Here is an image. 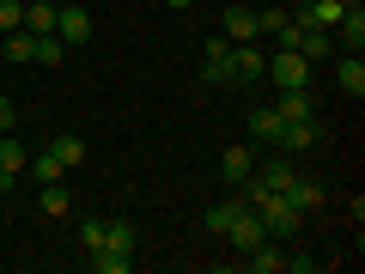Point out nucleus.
Segmentation results:
<instances>
[{
	"label": "nucleus",
	"instance_id": "obj_1",
	"mask_svg": "<svg viewBox=\"0 0 365 274\" xmlns=\"http://www.w3.org/2000/svg\"><path fill=\"white\" fill-rule=\"evenodd\" d=\"M134 244H140L134 225H128V220H110V225H104V244L91 250V268H98V274H128V268H134Z\"/></svg>",
	"mask_w": 365,
	"mask_h": 274
},
{
	"label": "nucleus",
	"instance_id": "obj_2",
	"mask_svg": "<svg viewBox=\"0 0 365 274\" xmlns=\"http://www.w3.org/2000/svg\"><path fill=\"white\" fill-rule=\"evenodd\" d=\"M262 79H274L280 91H311V61L299 49H280V55H268V73Z\"/></svg>",
	"mask_w": 365,
	"mask_h": 274
},
{
	"label": "nucleus",
	"instance_id": "obj_3",
	"mask_svg": "<svg viewBox=\"0 0 365 274\" xmlns=\"http://www.w3.org/2000/svg\"><path fill=\"white\" fill-rule=\"evenodd\" d=\"M292 49H299L304 61H323V55H335V31H323V25H304V19H292Z\"/></svg>",
	"mask_w": 365,
	"mask_h": 274
},
{
	"label": "nucleus",
	"instance_id": "obj_4",
	"mask_svg": "<svg viewBox=\"0 0 365 274\" xmlns=\"http://www.w3.org/2000/svg\"><path fill=\"white\" fill-rule=\"evenodd\" d=\"M201 79H207V86H237L232 79V43L225 37H207V49H201Z\"/></svg>",
	"mask_w": 365,
	"mask_h": 274
},
{
	"label": "nucleus",
	"instance_id": "obj_5",
	"mask_svg": "<svg viewBox=\"0 0 365 274\" xmlns=\"http://www.w3.org/2000/svg\"><path fill=\"white\" fill-rule=\"evenodd\" d=\"M225 238H232V250H256L262 238H268V225H262V213L244 201V208L232 213V225H225Z\"/></svg>",
	"mask_w": 365,
	"mask_h": 274
},
{
	"label": "nucleus",
	"instance_id": "obj_6",
	"mask_svg": "<svg viewBox=\"0 0 365 274\" xmlns=\"http://www.w3.org/2000/svg\"><path fill=\"white\" fill-rule=\"evenodd\" d=\"M262 73H268V55H262L256 43H232V79L237 86H256Z\"/></svg>",
	"mask_w": 365,
	"mask_h": 274
},
{
	"label": "nucleus",
	"instance_id": "obj_7",
	"mask_svg": "<svg viewBox=\"0 0 365 274\" xmlns=\"http://www.w3.org/2000/svg\"><path fill=\"white\" fill-rule=\"evenodd\" d=\"M220 37H225V43H256V37H262V25H256V6H225V19H220Z\"/></svg>",
	"mask_w": 365,
	"mask_h": 274
},
{
	"label": "nucleus",
	"instance_id": "obj_8",
	"mask_svg": "<svg viewBox=\"0 0 365 274\" xmlns=\"http://www.w3.org/2000/svg\"><path fill=\"white\" fill-rule=\"evenodd\" d=\"M274 146H280L287 158L311 153V146H317V122H311V116H292V122H280V141H274Z\"/></svg>",
	"mask_w": 365,
	"mask_h": 274
},
{
	"label": "nucleus",
	"instance_id": "obj_9",
	"mask_svg": "<svg viewBox=\"0 0 365 274\" xmlns=\"http://www.w3.org/2000/svg\"><path fill=\"white\" fill-rule=\"evenodd\" d=\"M55 37H61L67 49L91 43V13H86V6H61V13H55Z\"/></svg>",
	"mask_w": 365,
	"mask_h": 274
},
{
	"label": "nucleus",
	"instance_id": "obj_10",
	"mask_svg": "<svg viewBox=\"0 0 365 274\" xmlns=\"http://www.w3.org/2000/svg\"><path fill=\"white\" fill-rule=\"evenodd\" d=\"M280 201H287L292 213H311V208H323V183H317V177H299V171H292V183L280 189Z\"/></svg>",
	"mask_w": 365,
	"mask_h": 274
},
{
	"label": "nucleus",
	"instance_id": "obj_11",
	"mask_svg": "<svg viewBox=\"0 0 365 274\" xmlns=\"http://www.w3.org/2000/svg\"><path fill=\"white\" fill-rule=\"evenodd\" d=\"M25 165H31V153L19 146V134H0V196L19 183V171H25Z\"/></svg>",
	"mask_w": 365,
	"mask_h": 274
},
{
	"label": "nucleus",
	"instance_id": "obj_12",
	"mask_svg": "<svg viewBox=\"0 0 365 274\" xmlns=\"http://www.w3.org/2000/svg\"><path fill=\"white\" fill-rule=\"evenodd\" d=\"M250 171H256V146H225V153H220V177L232 183V189L250 177Z\"/></svg>",
	"mask_w": 365,
	"mask_h": 274
},
{
	"label": "nucleus",
	"instance_id": "obj_13",
	"mask_svg": "<svg viewBox=\"0 0 365 274\" xmlns=\"http://www.w3.org/2000/svg\"><path fill=\"white\" fill-rule=\"evenodd\" d=\"M335 86L341 91H347V98H365V55H341V61H335Z\"/></svg>",
	"mask_w": 365,
	"mask_h": 274
},
{
	"label": "nucleus",
	"instance_id": "obj_14",
	"mask_svg": "<svg viewBox=\"0 0 365 274\" xmlns=\"http://www.w3.org/2000/svg\"><path fill=\"white\" fill-rule=\"evenodd\" d=\"M292 171H299V165H292L287 153H280V158H262V165H256V183H262V189H274V196H280V189H287V183H292Z\"/></svg>",
	"mask_w": 365,
	"mask_h": 274
},
{
	"label": "nucleus",
	"instance_id": "obj_15",
	"mask_svg": "<svg viewBox=\"0 0 365 274\" xmlns=\"http://www.w3.org/2000/svg\"><path fill=\"white\" fill-rule=\"evenodd\" d=\"M244 256H250V268H256V274H280V268H287V250L274 244V238H262V244L244 250Z\"/></svg>",
	"mask_w": 365,
	"mask_h": 274
},
{
	"label": "nucleus",
	"instance_id": "obj_16",
	"mask_svg": "<svg viewBox=\"0 0 365 274\" xmlns=\"http://www.w3.org/2000/svg\"><path fill=\"white\" fill-rule=\"evenodd\" d=\"M0 49H6V61H37V31H6V37H0Z\"/></svg>",
	"mask_w": 365,
	"mask_h": 274
},
{
	"label": "nucleus",
	"instance_id": "obj_17",
	"mask_svg": "<svg viewBox=\"0 0 365 274\" xmlns=\"http://www.w3.org/2000/svg\"><path fill=\"white\" fill-rule=\"evenodd\" d=\"M250 141H256V146L280 141V110H250Z\"/></svg>",
	"mask_w": 365,
	"mask_h": 274
},
{
	"label": "nucleus",
	"instance_id": "obj_18",
	"mask_svg": "<svg viewBox=\"0 0 365 274\" xmlns=\"http://www.w3.org/2000/svg\"><path fill=\"white\" fill-rule=\"evenodd\" d=\"M335 31H341V43H347L353 55L365 49V13H359V6H353V0H347V13H341V25H335Z\"/></svg>",
	"mask_w": 365,
	"mask_h": 274
},
{
	"label": "nucleus",
	"instance_id": "obj_19",
	"mask_svg": "<svg viewBox=\"0 0 365 274\" xmlns=\"http://www.w3.org/2000/svg\"><path fill=\"white\" fill-rule=\"evenodd\" d=\"M341 13H347V0H311V6H304V25L335 31V25H341Z\"/></svg>",
	"mask_w": 365,
	"mask_h": 274
},
{
	"label": "nucleus",
	"instance_id": "obj_20",
	"mask_svg": "<svg viewBox=\"0 0 365 274\" xmlns=\"http://www.w3.org/2000/svg\"><path fill=\"white\" fill-rule=\"evenodd\" d=\"M237 208H244V196H225V201H213V208L201 213V220H207V232H213V238H225V225H232V213H237Z\"/></svg>",
	"mask_w": 365,
	"mask_h": 274
},
{
	"label": "nucleus",
	"instance_id": "obj_21",
	"mask_svg": "<svg viewBox=\"0 0 365 274\" xmlns=\"http://www.w3.org/2000/svg\"><path fill=\"white\" fill-rule=\"evenodd\" d=\"M49 153L61 158L67 171H73V165H86V141H79V134H55V141H49Z\"/></svg>",
	"mask_w": 365,
	"mask_h": 274
},
{
	"label": "nucleus",
	"instance_id": "obj_22",
	"mask_svg": "<svg viewBox=\"0 0 365 274\" xmlns=\"http://www.w3.org/2000/svg\"><path fill=\"white\" fill-rule=\"evenodd\" d=\"M37 208L49 213V220H61V213H73V201H67V189H61V183H43V196H37Z\"/></svg>",
	"mask_w": 365,
	"mask_h": 274
},
{
	"label": "nucleus",
	"instance_id": "obj_23",
	"mask_svg": "<svg viewBox=\"0 0 365 274\" xmlns=\"http://www.w3.org/2000/svg\"><path fill=\"white\" fill-rule=\"evenodd\" d=\"M280 122H292V116H311V91H280Z\"/></svg>",
	"mask_w": 365,
	"mask_h": 274
},
{
	"label": "nucleus",
	"instance_id": "obj_24",
	"mask_svg": "<svg viewBox=\"0 0 365 274\" xmlns=\"http://www.w3.org/2000/svg\"><path fill=\"white\" fill-rule=\"evenodd\" d=\"M104 225H110V220H79V250H86V256L104 244Z\"/></svg>",
	"mask_w": 365,
	"mask_h": 274
},
{
	"label": "nucleus",
	"instance_id": "obj_25",
	"mask_svg": "<svg viewBox=\"0 0 365 274\" xmlns=\"http://www.w3.org/2000/svg\"><path fill=\"white\" fill-rule=\"evenodd\" d=\"M25 25V0H0V37Z\"/></svg>",
	"mask_w": 365,
	"mask_h": 274
},
{
	"label": "nucleus",
	"instance_id": "obj_26",
	"mask_svg": "<svg viewBox=\"0 0 365 274\" xmlns=\"http://www.w3.org/2000/svg\"><path fill=\"white\" fill-rule=\"evenodd\" d=\"M31 171H37V183H61V158H55V153H43V158H31Z\"/></svg>",
	"mask_w": 365,
	"mask_h": 274
},
{
	"label": "nucleus",
	"instance_id": "obj_27",
	"mask_svg": "<svg viewBox=\"0 0 365 274\" xmlns=\"http://www.w3.org/2000/svg\"><path fill=\"white\" fill-rule=\"evenodd\" d=\"M13 116H19V110H13V98L0 91V134H13Z\"/></svg>",
	"mask_w": 365,
	"mask_h": 274
},
{
	"label": "nucleus",
	"instance_id": "obj_28",
	"mask_svg": "<svg viewBox=\"0 0 365 274\" xmlns=\"http://www.w3.org/2000/svg\"><path fill=\"white\" fill-rule=\"evenodd\" d=\"M287 274H317V256H287Z\"/></svg>",
	"mask_w": 365,
	"mask_h": 274
},
{
	"label": "nucleus",
	"instance_id": "obj_29",
	"mask_svg": "<svg viewBox=\"0 0 365 274\" xmlns=\"http://www.w3.org/2000/svg\"><path fill=\"white\" fill-rule=\"evenodd\" d=\"M165 6H177V13H182V6H195V0H165Z\"/></svg>",
	"mask_w": 365,
	"mask_h": 274
},
{
	"label": "nucleus",
	"instance_id": "obj_30",
	"mask_svg": "<svg viewBox=\"0 0 365 274\" xmlns=\"http://www.w3.org/2000/svg\"><path fill=\"white\" fill-rule=\"evenodd\" d=\"M25 6H31V0H25Z\"/></svg>",
	"mask_w": 365,
	"mask_h": 274
}]
</instances>
